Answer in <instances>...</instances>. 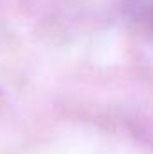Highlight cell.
I'll return each mask as SVG.
<instances>
[{"label": "cell", "instance_id": "6da1fadb", "mask_svg": "<svg viewBox=\"0 0 153 154\" xmlns=\"http://www.w3.org/2000/svg\"><path fill=\"white\" fill-rule=\"evenodd\" d=\"M128 14L133 23L153 39V0H128Z\"/></svg>", "mask_w": 153, "mask_h": 154}]
</instances>
